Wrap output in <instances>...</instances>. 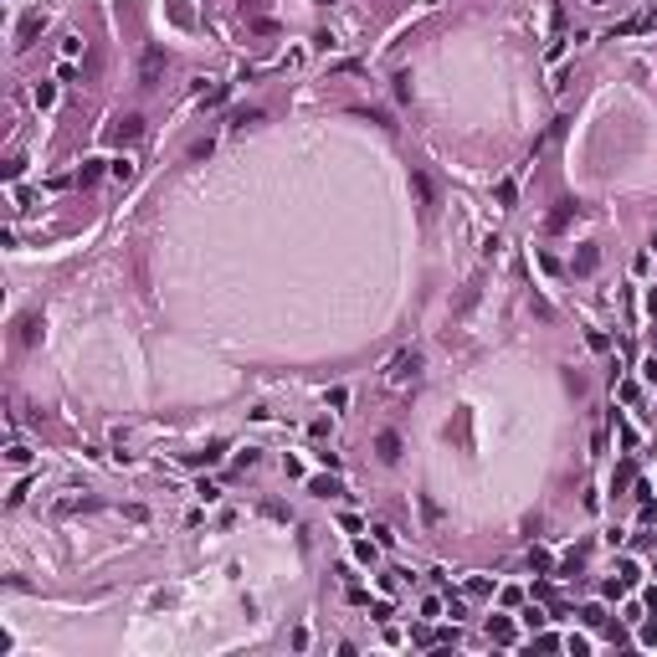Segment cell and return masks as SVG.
<instances>
[{"instance_id": "cell-1", "label": "cell", "mask_w": 657, "mask_h": 657, "mask_svg": "<svg viewBox=\"0 0 657 657\" xmlns=\"http://www.w3.org/2000/svg\"><path fill=\"white\" fill-rule=\"evenodd\" d=\"M416 375H422V349H401L396 360L385 365V380H390V385H406V380H416Z\"/></svg>"}, {"instance_id": "cell-2", "label": "cell", "mask_w": 657, "mask_h": 657, "mask_svg": "<svg viewBox=\"0 0 657 657\" xmlns=\"http://www.w3.org/2000/svg\"><path fill=\"white\" fill-rule=\"evenodd\" d=\"M160 72H165V47H149L139 57V88H154V83H160Z\"/></svg>"}, {"instance_id": "cell-3", "label": "cell", "mask_w": 657, "mask_h": 657, "mask_svg": "<svg viewBox=\"0 0 657 657\" xmlns=\"http://www.w3.org/2000/svg\"><path fill=\"white\" fill-rule=\"evenodd\" d=\"M575 211H581V201H560L555 211L544 216V231H555V236H560V231H565V226L575 221Z\"/></svg>"}, {"instance_id": "cell-4", "label": "cell", "mask_w": 657, "mask_h": 657, "mask_svg": "<svg viewBox=\"0 0 657 657\" xmlns=\"http://www.w3.org/2000/svg\"><path fill=\"white\" fill-rule=\"evenodd\" d=\"M42 26H47V10H31V16L21 21V31H16V47H31L36 36H42Z\"/></svg>"}, {"instance_id": "cell-5", "label": "cell", "mask_w": 657, "mask_h": 657, "mask_svg": "<svg viewBox=\"0 0 657 657\" xmlns=\"http://www.w3.org/2000/svg\"><path fill=\"white\" fill-rule=\"evenodd\" d=\"M375 452H380V463H401V431H380Z\"/></svg>"}, {"instance_id": "cell-6", "label": "cell", "mask_w": 657, "mask_h": 657, "mask_svg": "<svg viewBox=\"0 0 657 657\" xmlns=\"http://www.w3.org/2000/svg\"><path fill=\"white\" fill-rule=\"evenodd\" d=\"M596 262H601L596 247H581V252H575V262H570V272H575V278H590V272H596Z\"/></svg>"}, {"instance_id": "cell-7", "label": "cell", "mask_w": 657, "mask_h": 657, "mask_svg": "<svg viewBox=\"0 0 657 657\" xmlns=\"http://www.w3.org/2000/svg\"><path fill=\"white\" fill-rule=\"evenodd\" d=\"M221 457H226V442H211L206 452H190V463H195V467H216Z\"/></svg>"}, {"instance_id": "cell-8", "label": "cell", "mask_w": 657, "mask_h": 657, "mask_svg": "<svg viewBox=\"0 0 657 657\" xmlns=\"http://www.w3.org/2000/svg\"><path fill=\"white\" fill-rule=\"evenodd\" d=\"M488 637L498 642V647H508V642H514V622H508V616H493V622H488Z\"/></svg>"}, {"instance_id": "cell-9", "label": "cell", "mask_w": 657, "mask_h": 657, "mask_svg": "<svg viewBox=\"0 0 657 657\" xmlns=\"http://www.w3.org/2000/svg\"><path fill=\"white\" fill-rule=\"evenodd\" d=\"M411 195H416V206H422V211H431V180L422 175V169L411 175Z\"/></svg>"}, {"instance_id": "cell-10", "label": "cell", "mask_w": 657, "mask_h": 657, "mask_svg": "<svg viewBox=\"0 0 657 657\" xmlns=\"http://www.w3.org/2000/svg\"><path fill=\"white\" fill-rule=\"evenodd\" d=\"M139 134H144V118H139V113L118 118V128H113V139H139Z\"/></svg>"}, {"instance_id": "cell-11", "label": "cell", "mask_w": 657, "mask_h": 657, "mask_svg": "<svg viewBox=\"0 0 657 657\" xmlns=\"http://www.w3.org/2000/svg\"><path fill=\"white\" fill-rule=\"evenodd\" d=\"M42 339V313H26L21 319V344H36Z\"/></svg>"}, {"instance_id": "cell-12", "label": "cell", "mask_w": 657, "mask_h": 657, "mask_svg": "<svg viewBox=\"0 0 657 657\" xmlns=\"http://www.w3.org/2000/svg\"><path fill=\"white\" fill-rule=\"evenodd\" d=\"M529 570L534 575H549V570H555V555H549V549H529Z\"/></svg>"}, {"instance_id": "cell-13", "label": "cell", "mask_w": 657, "mask_h": 657, "mask_svg": "<svg viewBox=\"0 0 657 657\" xmlns=\"http://www.w3.org/2000/svg\"><path fill=\"white\" fill-rule=\"evenodd\" d=\"M77 508H93V498H88V493H67L57 504V514H77Z\"/></svg>"}, {"instance_id": "cell-14", "label": "cell", "mask_w": 657, "mask_h": 657, "mask_svg": "<svg viewBox=\"0 0 657 657\" xmlns=\"http://www.w3.org/2000/svg\"><path fill=\"white\" fill-rule=\"evenodd\" d=\"M98 175H103V160H88L83 169H77V185H83V190H88V185H98Z\"/></svg>"}, {"instance_id": "cell-15", "label": "cell", "mask_w": 657, "mask_h": 657, "mask_svg": "<svg viewBox=\"0 0 657 657\" xmlns=\"http://www.w3.org/2000/svg\"><path fill=\"white\" fill-rule=\"evenodd\" d=\"M514 201H519V185H514V180H498V206L514 211Z\"/></svg>"}, {"instance_id": "cell-16", "label": "cell", "mask_w": 657, "mask_h": 657, "mask_svg": "<svg viewBox=\"0 0 657 657\" xmlns=\"http://www.w3.org/2000/svg\"><path fill=\"white\" fill-rule=\"evenodd\" d=\"M108 175L118 180V185H128V180H134V160H113V165H108Z\"/></svg>"}, {"instance_id": "cell-17", "label": "cell", "mask_w": 657, "mask_h": 657, "mask_svg": "<svg viewBox=\"0 0 657 657\" xmlns=\"http://www.w3.org/2000/svg\"><path fill=\"white\" fill-rule=\"evenodd\" d=\"M647 26H652V16H632V21L616 26V36H637V31H647Z\"/></svg>"}, {"instance_id": "cell-18", "label": "cell", "mask_w": 657, "mask_h": 657, "mask_svg": "<svg viewBox=\"0 0 657 657\" xmlns=\"http://www.w3.org/2000/svg\"><path fill=\"white\" fill-rule=\"evenodd\" d=\"M308 493H319V498H339V483H334V478H313V483H308Z\"/></svg>"}, {"instance_id": "cell-19", "label": "cell", "mask_w": 657, "mask_h": 657, "mask_svg": "<svg viewBox=\"0 0 657 657\" xmlns=\"http://www.w3.org/2000/svg\"><path fill=\"white\" fill-rule=\"evenodd\" d=\"M396 103H411V72H396Z\"/></svg>"}, {"instance_id": "cell-20", "label": "cell", "mask_w": 657, "mask_h": 657, "mask_svg": "<svg viewBox=\"0 0 657 657\" xmlns=\"http://www.w3.org/2000/svg\"><path fill=\"white\" fill-rule=\"evenodd\" d=\"M51 98H57V88H51V83H36V108H51Z\"/></svg>"}, {"instance_id": "cell-21", "label": "cell", "mask_w": 657, "mask_h": 657, "mask_svg": "<svg viewBox=\"0 0 657 657\" xmlns=\"http://www.w3.org/2000/svg\"><path fill=\"white\" fill-rule=\"evenodd\" d=\"M231 124H236V128H247V124H262V108H242V113L231 118Z\"/></svg>"}, {"instance_id": "cell-22", "label": "cell", "mask_w": 657, "mask_h": 657, "mask_svg": "<svg viewBox=\"0 0 657 657\" xmlns=\"http://www.w3.org/2000/svg\"><path fill=\"white\" fill-rule=\"evenodd\" d=\"M328 406H334V411H344V406H349V390L334 385V390H328Z\"/></svg>"}, {"instance_id": "cell-23", "label": "cell", "mask_w": 657, "mask_h": 657, "mask_svg": "<svg viewBox=\"0 0 657 657\" xmlns=\"http://www.w3.org/2000/svg\"><path fill=\"white\" fill-rule=\"evenodd\" d=\"M626 483H632V463H622V467H616V478H611V488H626Z\"/></svg>"}, {"instance_id": "cell-24", "label": "cell", "mask_w": 657, "mask_h": 657, "mask_svg": "<svg viewBox=\"0 0 657 657\" xmlns=\"http://www.w3.org/2000/svg\"><path fill=\"white\" fill-rule=\"evenodd\" d=\"M647 308H652V319H657V293H652V298H647Z\"/></svg>"}, {"instance_id": "cell-25", "label": "cell", "mask_w": 657, "mask_h": 657, "mask_svg": "<svg viewBox=\"0 0 657 657\" xmlns=\"http://www.w3.org/2000/svg\"><path fill=\"white\" fill-rule=\"evenodd\" d=\"M585 6H611V0H585Z\"/></svg>"}, {"instance_id": "cell-26", "label": "cell", "mask_w": 657, "mask_h": 657, "mask_svg": "<svg viewBox=\"0 0 657 657\" xmlns=\"http://www.w3.org/2000/svg\"><path fill=\"white\" fill-rule=\"evenodd\" d=\"M652 247H657V236H652Z\"/></svg>"}, {"instance_id": "cell-27", "label": "cell", "mask_w": 657, "mask_h": 657, "mask_svg": "<svg viewBox=\"0 0 657 657\" xmlns=\"http://www.w3.org/2000/svg\"><path fill=\"white\" fill-rule=\"evenodd\" d=\"M426 6H431V0H426Z\"/></svg>"}]
</instances>
